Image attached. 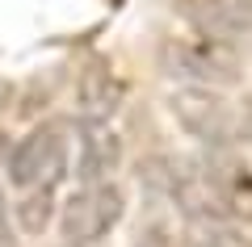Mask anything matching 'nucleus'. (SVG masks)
Wrapping results in <instances>:
<instances>
[{
  "mask_svg": "<svg viewBox=\"0 0 252 247\" xmlns=\"http://www.w3.org/2000/svg\"><path fill=\"white\" fill-rule=\"evenodd\" d=\"M160 63L168 76L202 84V88H227L240 80V55L235 46L215 42V38H164L160 42Z\"/></svg>",
  "mask_w": 252,
  "mask_h": 247,
  "instance_id": "nucleus-1",
  "label": "nucleus"
},
{
  "mask_svg": "<svg viewBox=\"0 0 252 247\" xmlns=\"http://www.w3.org/2000/svg\"><path fill=\"white\" fill-rule=\"evenodd\" d=\"M126 214V197L118 185L109 180H93V185H80L59 210V230L67 243L76 247H97L109 230L122 222Z\"/></svg>",
  "mask_w": 252,
  "mask_h": 247,
  "instance_id": "nucleus-2",
  "label": "nucleus"
},
{
  "mask_svg": "<svg viewBox=\"0 0 252 247\" xmlns=\"http://www.w3.org/2000/svg\"><path fill=\"white\" fill-rule=\"evenodd\" d=\"M172 117L181 122V130L193 134L206 147H235L240 138V113L227 105L219 92L202 88V84H189V88H177L168 101Z\"/></svg>",
  "mask_w": 252,
  "mask_h": 247,
  "instance_id": "nucleus-3",
  "label": "nucleus"
},
{
  "mask_svg": "<svg viewBox=\"0 0 252 247\" xmlns=\"http://www.w3.org/2000/svg\"><path fill=\"white\" fill-rule=\"evenodd\" d=\"M4 159H9V180L17 189H55L67 176V138L59 126H38Z\"/></svg>",
  "mask_w": 252,
  "mask_h": 247,
  "instance_id": "nucleus-4",
  "label": "nucleus"
},
{
  "mask_svg": "<svg viewBox=\"0 0 252 247\" xmlns=\"http://www.w3.org/2000/svg\"><path fill=\"white\" fill-rule=\"evenodd\" d=\"M198 164H202V172H206L215 197L223 201L227 218L252 222V168L240 159V151L235 147H210Z\"/></svg>",
  "mask_w": 252,
  "mask_h": 247,
  "instance_id": "nucleus-5",
  "label": "nucleus"
},
{
  "mask_svg": "<svg viewBox=\"0 0 252 247\" xmlns=\"http://www.w3.org/2000/svg\"><path fill=\"white\" fill-rule=\"evenodd\" d=\"M172 9L189 21V29L202 38L235 46L252 29V17L240 9V0H172Z\"/></svg>",
  "mask_w": 252,
  "mask_h": 247,
  "instance_id": "nucleus-6",
  "label": "nucleus"
},
{
  "mask_svg": "<svg viewBox=\"0 0 252 247\" xmlns=\"http://www.w3.org/2000/svg\"><path fill=\"white\" fill-rule=\"evenodd\" d=\"M126 88L122 80H118V71L109 67L105 59H93L89 67H84L80 84H76V105H80V117L84 122H109V117L118 113V105H122Z\"/></svg>",
  "mask_w": 252,
  "mask_h": 247,
  "instance_id": "nucleus-7",
  "label": "nucleus"
},
{
  "mask_svg": "<svg viewBox=\"0 0 252 247\" xmlns=\"http://www.w3.org/2000/svg\"><path fill=\"white\" fill-rule=\"evenodd\" d=\"M122 164V138L105 122H84L80 126V151H76V176L80 185L109 180V172Z\"/></svg>",
  "mask_w": 252,
  "mask_h": 247,
  "instance_id": "nucleus-8",
  "label": "nucleus"
},
{
  "mask_svg": "<svg viewBox=\"0 0 252 247\" xmlns=\"http://www.w3.org/2000/svg\"><path fill=\"white\" fill-rule=\"evenodd\" d=\"M55 189H21V201L13 205V214H17V226L26 230V235H42L46 226H51L55 218Z\"/></svg>",
  "mask_w": 252,
  "mask_h": 247,
  "instance_id": "nucleus-9",
  "label": "nucleus"
},
{
  "mask_svg": "<svg viewBox=\"0 0 252 247\" xmlns=\"http://www.w3.org/2000/svg\"><path fill=\"white\" fill-rule=\"evenodd\" d=\"M193 243L198 247H252V239H244L227 218H198L193 222Z\"/></svg>",
  "mask_w": 252,
  "mask_h": 247,
  "instance_id": "nucleus-10",
  "label": "nucleus"
},
{
  "mask_svg": "<svg viewBox=\"0 0 252 247\" xmlns=\"http://www.w3.org/2000/svg\"><path fill=\"white\" fill-rule=\"evenodd\" d=\"M240 138H248V147H252V97L240 109Z\"/></svg>",
  "mask_w": 252,
  "mask_h": 247,
  "instance_id": "nucleus-11",
  "label": "nucleus"
},
{
  "mask_svg": "<svg viewBox=\"0 0 252 247\" xmlns=\"http://www.w3.org/2000/svg\"><path fill=\"white\" fill-rule=\"evenodd\" d=\"M4 222H9V210H4V193H0V235H4Z\"/></svg>",
  "mask_w": 252,
  "mask_h": 247,
  "instance_id": "nucleus-12",
  "label": "nucleus"
},
{
  "mask_svg": "<svg viewBox=\"0 0 252 247\" xmlns=\"http://www.w3.org/2000/svg\"><path fill=\"white\" fill-rule=\"evenodd\" d=\"M4 155H9V138L0 134V164H4Z\"/></svg>",
  "mask_w": 252,
  "mask_h": 247,
  "instance_id": "nucleus-13",
  "label": "nucleus"
}]
</instances>
